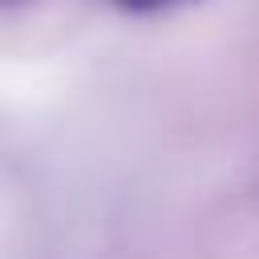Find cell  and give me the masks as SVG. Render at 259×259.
Segmentation results:
<instances>
[{
  "mask_svg": "<svg viewBox=\"0 0 259 259\" xmlns=\"http://www.w3.org/2000/svg\"><path fill=\"white\" fill-rule=\"evenodd\" d=\"M121 12H138V16H150V12H166V8H178V4H190V0H113Z\"/></svg>",
  "mask_w": 259,
  "mask_h": 259,
  "instance_id": "6da1fadb",
  "label": "cell"
},
{
  "mask_svg": "<svg viewBox=\"0 0 259 259\" xmlns=\"http://www.w3.org/2000/svg\"><path fill=\"white\" fill-rule=\"evenodd\" d=\"M28 4H36V0H0V8H28Z\"/></svg>",
  "mask_w": 259,
  "mask_h": 259,
  "instance_id": "7a4b0ae2",
  "label": "cell"
}]
</instances>
